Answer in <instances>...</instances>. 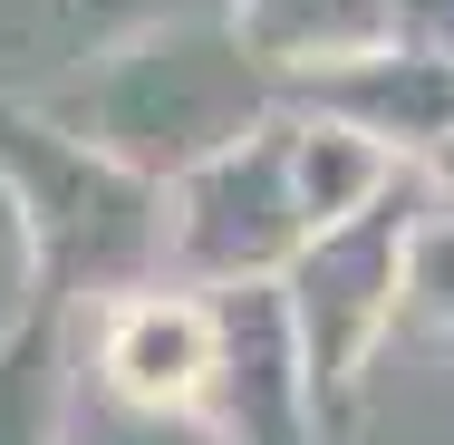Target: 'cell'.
<instances>
[{
	"instance_id": "cell-1",
	"label": "cell",
	"mask_w": 454,
	"mask_h": 445,
	"mask_svg": "<svg viewBox=\"0 0 454 445\" xmlns=\"http://www.w3.org/2000/svg\"><path fill=\"white\" fill-rule=\"evenodd\" d=\"M49 126H68L78 146H97L106 165H126L136 184H184L193 165L252 146L280 116V88L252 68V49L232 39L223 10H184V20H155L136 29L116 59H97L88 78L39 107Z\"/></svg>"
},
{
	"instance_id": "cell-2",
	"label": "cell",
	"mask_w": 454,
	"mask_h": 445,
	"mask_svg": "<svg viewBox=\"0 0 454 445\" xmlns=\"http://www.w3.org/2000/svg\"><path fill=\"white\" fill-rule=\"evenodd\" d=\"M0 213L20 233L39 310H106L165 281V194L49 126L39 107H0Z\"/></svg>"
},
{
	"instance_id": "cell-3",
	"label": "cell",
	"mask_w": 454,
	"mask_h": 445,
	"mask_svg": "<svg viewBox=\"0 0 454 445\" xmlns=\"http://www.w3.org/2000/svg\"><path fill=\"white\" fill-rule=\"evenodd\" d=\"M426 213V184L396 175L387 203H367L358 223L339 233H309L300 262L280 271V310L300 330V368H309V397H319V426L348 417V397L367 387V358L396 330V271H406V233Z\"/></svg>"
},
{
	"instance_id": "cell-4",
	"label": "cell",
	"mask_w": 454,
	"mask_h": 445,
	"mask_svg": "<svg viewBox=\"0 0 454 445\" xmlns=\"http://www.w3.org/2000/svg\"><path fill=\"white\" fill-rule=\"evenodd\" d=\"M300 242H309V223H300V203H290V165H280V116L252 136V146H232V155H213V165H193L184 184H165V281L175 290H252V281H280V271L300 262Z\"/></svg>"
},
{
	"instance_id": "cell-5",
	"label": "cell",
	"mask_w": 454,
	"mask_h": 445,
	"mask_svg": "<svg viewBox=\"0 0 454 445\" xmlns=\"http://www.w3.org/2000/svg\"><path fill=\"white\" fill-rule=\"evenodd\" d=\"M203 426L223 445H319V397L300 368V330L280 310V281L213 290V397Z\"/></svg>"
},
{
	"instance_id": "cell-6",
	"label": "cell",
	"mask_w": 454,
	"mask_h": 445,
	"mask_svg": "<svg viewBox=\"0 0 454 445\" xmlns=\"http://www.w3.org/2000/svg\"><path fill=\"white\" fill-rule=\"evenodd\" d=\"M78 368L116 407L203 417V397H213V300L203 290H175V281H155L136 300H106V310H88Z\"/></svg>"
},
{
	"instance_id": "cell-7",
	"label": "cell",
	"mask_w": 454,
	"mask_h": 445,
	"mask_svg": "<svg viewBox=\"0 0 454 445\" xmlns=\"http://www.w3.org/2000/svg\"><path fill=\"white\" fill-rule=\"evenodd\" d=\"M280 107L348 126V136H367V146L396 155V165H426V155L454 136V68L426 59V49H406V39H387V49H367V59L329 68V78L280 88Z\"/></svg>"
},
{
	"instance_id": "cell-8",
	"label": "cell",
	"mask_w": 454,
	"mask_h": 445,
	"mask_svg": "<svg viewBox=\"0 0 454 445\" xmlns=\"http://www.w3.org/2000/svg\"><path fill=\"white\" fill-rule=\"evenodd\" d=\"M155 20H184V0H0V107H49Z\"/></svg>"
},
{
	"instance_id": "cell-9",
	"label": "cell",
	"mask_w": 454,
	"mask_h": 445,
	"mask_svg": "<svg viewBox=\"0 0 454 445\" xmlns=\"http://www.w3.org/2000/svg\"><path fill=\"white\" fill-rule=\"evenodd\" d=\"M223 20H232V39L252 49V68L271 88L329 78V68L396 39V0H223Z\"/></svg>"
},
{
	"instance_id": "cell-10",
	"label": "cell",
	"mask_w": 454,
	"mask_h": 445,
	"mask_svg": "<svg viewBox=\"0 0 454 445\" xmlns=\"http://www.w3.org/2000/svg\"><path fill=\"white\" fill-rule=\"evenodd\" d=\"M280 165H290V203H300V223H309V233L358 223L367 203H387V194H396V175H416V165L377 155L367 136L329 126V116H290V107H280Z\"/></svg>"
},
{
	"instance_id": "cell-11",
	"label": "cell",
	"mask_w": 454,
	"mask_h": 445,
	"mask_svg": "<svg viewBox=\"0 0 454 445\" xmlns=\"http://www.w3.org/2000/svg\"><path fill=\"white\" fill-rule=\"evenodd\" d=\"M68 377H78L68 320L59 310H29L0 339V445H59V426H68Z\"/></svg>"
},
{
	"instance_id": "cell-12",
	"label": "cell",
	"mask_w": 454,
	"mask_h": 445,
	"mask_svg": "<svg viewBox=\"0 0 454 445\" xmlns=\"http://www.w3.org/2000/svg\"><path fill=\"white\" fill-rule=\"evenodd\" d=\"M59 445H223L203 417H145V407H116L106 387H97L88 368L68 377V426Z\"/></svg>"
},
{
	"instance_id": "cell-13",
	"label": "cell",
	"mask_w": 454,
	"mask_h": 445,
	"mask_svg": "<svg viewBox=\"0 0 454 445\" xmlns=\"http://www.w3.org/2000/svg\"><path fill=\"white\" fill-rule=\"evenodd\" d=\"M396 320H416V330H445V339H454V203H435V194H426V213H416V233H406Z\"/></svg>"
},
{
	"instance_id": "cell-14",
	"label": "cell",
	"mask_w": 454,
	"mask_h": 445,
	"mask_svg": "<svg viewBox=\"0 0 454 445\" xmlns=\"http://www.w3.org/2000/svg\"><path fill=\"white\" fill-rule=\"evenodd\" d=\"M396 39L454 68V0H396Z\"/></svg>"
},
{
	"instance_id": "cell-15",
	"label": "cell",
	"mask_w": 454,
	"mask_h": 445,
	"mask_svg": "<svg viewBox=\"0 0 454 445\" xmlns=\"http://www.w3.org/2000/svg\"><path fill=\"white\" fill-rule=\"evenodd\" d=\"M39 300H29V262H20V233H10V213H0V339L29 320Z\"/></svg>"
},
{
	"instance_id": "cell-16",
	"label": "cell",
	"mask_w": 454,
	"mask_h": 445,
	"mask_svg": "<svg viewBox=\"0 0 454 445\" xmlns=\"http://www.w3.org/2000/svg\"><path fill=\"white\" fill-rule=\"evenodd\" d=\"M416 184H426L435 203H454V136H445V146H435V155H426V165H416Z\"/></svg>"
}]
</instances>
